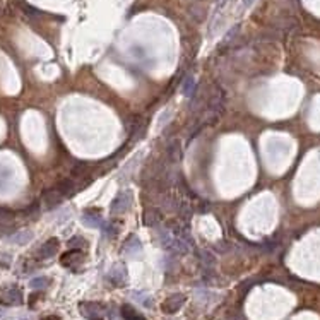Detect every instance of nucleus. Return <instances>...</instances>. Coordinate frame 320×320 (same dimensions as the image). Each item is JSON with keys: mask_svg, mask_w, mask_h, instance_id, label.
<instances>
[{"mask_svg": "<svg viewBox=\"0 0 320 320\" xmlns=\"http://www.w3.org/2000/svg\"><path fill=\"white\" fill-rule=\"evenodd\" d=\"M41 320H60V317H57V315H48V317H45Z\"/></svg>", "mask_w": 320, "mask_h": 320, "instance_id": "5701e85b", "label": "nucleus"}, {"mask_svg": "<svg viewBox=\"0 0 320 320\" xmlns=\"http://www.w3.org/2000/svg\"><path fill=\"white\" fill-rule=\"evenodd\" d=\"M195 89H197V82H195V77L193 76H188L184 82V94L187 98H192L195 94Z\"/></svg>", "mask_w": 320, "mask_h": 320, "instance_id": "2eb2a0df", "label": "nucleus"}, {"mask_svg": "<svg viewBox=\"0 0 320 320\" xmlns=\"http://www.w3.org/2000/svg\"><path fill=\"white\" fill-rule=\"evenodd\" d=\"M55 188H57V190L60 192L64 197H69V195H72V193L76 192V184L67 178V180H62L60 184L55 185Z\"/></svg>", "mask_w": 320, "mask_h": 320, "instance_id": "f8f14e48", "label": "nucleus"}, {"mask_svg": "<svg viewBox=\"0 0 320 320\" xmlns=\"http://www.w3.org/2000/svg\"><path fill=\"white\" fill-rule=\"evenodd\" d=\"M12 219H14L12 214L0 209V224H9V223H12Z\"/></svg>", "mask_w": 320, "mask_h": 320, "instance_id": "a211bd4d", "label": "nucleus"}, {"mask_svg": "<svg viewBox=\"0 0 320 320\" xmlns=\"http://www.w3.org/2000/svg\"><path fill=\"white\" fill-rule=\"evenodd\" d=\"M10 262H12V257H10L9 254H0V266L9 267Z\"/></svg>", "mask_w": 320, "mask_h": 320, "instance_id": "412c9836", "label": "nucleus"}, {"mask_svg": "<svg viewBox=\"0 0 320 320\" xmlns=\"http://www.w3.org/2000/svg\"><path fill=\"white\" fill-rule=\"evenodd\" d=\"M132 192L130 190H120L117 193V197H115V200L111 202V214H124L129 211L130 204H132Z\"/></svg>", "mask_w": 320, "mask_h": 320, "instance_id": "7ed1b4c3", "label": "nucleus"}, {"mask_svg": "<svg viewBox=\"0 0 320 320\" xmlns=\"http://www.w3.org/2000/svg\"><path fill=\"white\" fill-rule=\"evenodd\" d=\"M5 319V314H3V310H0V320Z\"/></svg>", "mask_w": 320, "mask_h": 320, "instance_id": "b1692460", "label": "nucleus"}, {"mask_svg": "<svg viewBox=\"0 0 320 320\" xmlns=\"http://www.w3.org/2000/svg\"><path fill=\"white\" fill-rule=\"evenodd\" d=\"M9 240L12 241V243H21V245H24V243H27V241L33 240V233H31V231H19V233L12 235V237H10Z\"/></svg>", "mask_w": 320, "mask_h": 320, "instance_id": "4468645a", "label": "nucleus"}, {"mask_svg": "<svg viewBox=\"0 0 320 320\" xmlns=\"http://www.w3.org/2000/svg\"><path fill=\"white\" fill-rule=\"evenodd\" d=\"M69 245H70V247L80 248V247H86V241H84V238H80V237H74V238H70Z\"/></svg>", "mask_w": 320, "mask_h": 320, "instance_id": "6ab92c4d", "label": "nucleus"}, {"mask_svg": "<svg viewBox=\"0 0 320 320\" xmlns=\"http://www.w3.org/2000/svg\"><path fill=\"white\" fill-rule=\"evenodd\" d=\"M79 262H82V254H80V250H77V248H72V250L65 252V254L60 257V264L64 267H69V269L76 267Z\"/></svg>", "mask_w": 320, "mask_h": 320, "instance_id": "423d86ee", "label": "nucleus"}, {"mask_svg": "<svg viewBox=\"0 0 320 320\" xmlns=\"http://www.w3.org/2000/svg\"><path fill=\"white\" fill-rule=\"evenodd\" d=\"M108 281H111L113 284H124L127 281V269L124 266H113V269L108 272Z\"/></svg>", "mask_w": 320, "mask_h": 320, "instance_id": "9d476101", "label": "nucleus"}, {"mask_svg": "<svg viewBox=\"0 0 320 320\" xmlns=\"http://www.w3.org/2000/svg\"><path fill=\"white\" fill-rule=\"evenodd\" d=\"M101 230H103V237H107V238H111L115 233H117V228H115V224L113 223H105L103 221V224H101Z\"/></svg>", "mask_w": 320, "mask_h": 320, "instance_id": "f3484780", "label": "nucleus"}, {"mask_svg": "<svg viewBox=\"0 0 320 320\" xmlns=\"http://www.w3.org/2000/svg\"><path fill=\"white\" fill-rule=\"evenodd\" d=\"M62 199H64V195H62L55 187L43 193V204L47 209H53V207H57L58 204L62 202Z\"/></svg>", "mask_w": 320, "mask_h": 320, "instance_id": "0eeeda50", "label": "nucleus"}, {"mask_svg": "<svg viewBox=\"0 0 320 320\" xmlns=\"http://www.w3.org/2000/svg\"><path fill=\"white\" fill-rule=\"evenodd\" d=\"M120 314H122V317H124V320H146V317H142V315H140L135 308L130 307V305H124Z\"/></svg>", "mask_w": 320, "mask_h": 320, "instance_id": "ddd939ff", "label": "nucleus"}, {"mask_svg": "<svg viewBox=\"0 0 320 320\" xmlns=\"http://www.w3.org/2000/svg\"><path fill=\"white\" fill-rule=\"evenodd\" d=\"M184 303H185V294L177 293V294L168 296L166 300L163 301L161 308H163L164 314H175V312H178L182 307H184Z\"/></svg>", "mask_w": 320, "mask_h": 320, "instance_id": "20e7f679", "label": "nucleus"}, {"mask_svg": "<svg viewBox=\"0 0 320 320\" xmlns=\"http://www.w3.org/2000/svg\"><path fill=\"white\" fill-rule=\"evenodd\" d=\"M140 250H142V245H140L139 238L129 237V240L125 241V252L130 255H137V254H140Z\"/></svg>", "mask_w": 320, "mask_h": 320, "instance_id": "9b49d317", "label": "nucleus"}, {"mask_svg": "<svg viewBox=\"0 0 320 320\" xmlns=\"http://www.w3.org/2000/svg\"><path fill=\"white\" fill-rule=\"evenodd\" d=\"M226 3V0H216V12H219L221 10V7Z\"/></svg>", "mask_w": 320, "mask_h": 320, "instance_id": "4be33fe9", "label": "nucleus"}, {"mask_svg": "<svg viewBox=\"0 0 320 320\" xmlns=\"http://www.w3.org/2000/svg\"><path fill=\"white\" fill-rule=\"evenodd\" d=\"M48 284H50V279H48V277H45V276H41V277H34V279L29 283V286L33 288V290H45Z\"/></svg>", "mask_w": 320, "mask_h": 320, "instance_id": "dca6fc26", "label": "nucleus"}, {"mask_svg": "<svg viewBox=\"0 0 320 320\" xmlns=\"http://www.w3.org/2000/svg\"><path fill=\"white\" fill-rule=\"evenodd\" d=\"M161 219H163V216H161V213H160L158 209H147V211H144L142 223L146 224L147 228H156V226H160Z\"/></svg>", "mask_w": 320, "mask_h": 320, "instance_id": "1a4fd4ad", "label": "nucleus"}, {"mask_svg": "<svg viewBox=\"0 0 320 320\" xmlns=\"http://www.w3.org/2000/svg\"><path fill=\"white\" fill-rule=\"evenodd\" d=\"M58 248H60L58 238H50V240H47L40 247V250H38V259H52V257L58 252Z\"/></svg>", "mask_w": 320, "mask_h": 320, "instance_id": "39448f33", "label": "nucleus"}, {"mask_svg": "<svg viewBox=\"0 0 320 320\" xmlns=\"http://www.w3.org/2000/svg\"><path fill=\"white\" fill-rule=\"evenodd\" d=\"M80 314L87 320H105L107 310L98 301H84V303H80Z\"/></svg>", "mask_w": 320, "mask_h": 320, "instance_id": "f257e3e1", "label": "nucleus"}, {"mask_svg": "<svg viewBox=\"0 0 320 320\" xmlns=\"http://www.w3.org/2000/svg\"><path fill=\"white\" fill-rule=\"evenodd\" d=\"M170 115H171V110H164L163 115L160 117V120H158V127H163V125L166 124L168 120H170V118H168Z\"/></svg>", "mask_w": 320, "mask_h": 320, "instance_id": "aec40b11", "label": "nucleus"}, {"mask_svg": "<svg viewBox=\"0 0 320 320\" xmlns=\"http://www.w3.org/2000/svg\"><path fill=\"white\" fill-rule=\"evenodd\" d=\"M23 291L17 286H9L0 291V303L5 307H16V305L23 303Z\"/></svg>", "mask_w": 320, "mask_h": 320, "instance_id": "f03ea898", "label": "nucleus"}, {"mask_svg": "<svg viewBox=\"0 0 320 320\" xmlns=\"http://www.w3.org/2000/svg\"><path fill=\"white\" fill-rule=\"evenodd\" d=\"M80 219L87 228H101V224H103V217L96 211H84Z\"/></svg>", "mask_w": 320, "mask_h": 320, "instance_id": "6e6552de", "label": "nucleus"}]
</instances>
